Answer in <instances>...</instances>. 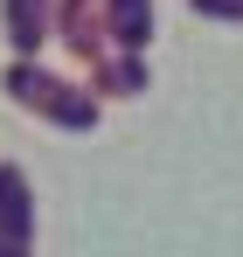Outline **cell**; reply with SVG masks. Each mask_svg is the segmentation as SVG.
Segmentation results:
<instances>
[{
    "mask_svg": "<svg viewBox=\"0 0 243 257\" xmlns=\"http://www.w3.org/2000/svg\"><path fill=\"white\" fill-rule=\"evenodd\" d=\"M7 28H14L21 49H35L42 35H49V7H42V0H7Z\"/></svg>",
    "mask_w": 243,
    "mask_h": 257,
    "instance_id": "7a4b0ae2",
    "label": "cell"
},
{
    "mask_svg": "<svg viewBox=\"0 0 243 257\" xmlns=\"http://www.w3.org/2000/svg\"><path fill=\"white\" fill-rule=\"evenodd\" d=\"M195 7H208V14H243V0H195Z\"/></svg>",
    "mask_w": 243,
    "mask_h": 257,
    "instance_id": "5b68a950",
    "label": "cell"
},
{
    "mask_svg": "<svg viewBox=\"0 0 243 257\" xmlns=\"http://www.w3.org/2000/svg\"><path fill=\"white\" fill-rule=\"evenodd\" d=\"M7 84L21 90L28 104H42V111H56L63 125H90L97 111H90V97H70V84H56V77H42V70H14Z\"/></svg>",
    "mask_w": 243,
    "mask_h": 257,
    "instance_id": "6da1fadb",
    "label": "cell"
},
{
    "mask_svg": "<svg viewBox=\"0 0 243 257\" xmlns=\"http://www.w3.org/2000/svg\"><path fill=\"white\" fill-rule=\"evenodd\" d=\"M0 243L7 250L21 243V174L14 167H0Z\"/></svg>",
    "mask_w": 243,
    "mask_h": 257,
    "instance_id": "3957f363",
    "label": "cell"
},
{
    "mask_svg": "<svg viewBox=\"0 0 243 257\" xmlns=\"http://www.w3.org/2000/svg\"><path fill=\"white\" fill-rule=\"evenodd\" d=\"M111 7H118V42H146V0H111Z\"/></svg>",
    "mask_w": 243,
    "mask_h": 257,
    "instance_id": "277c9868",
    "label": "cell"
}]
</instances>
